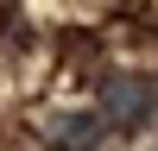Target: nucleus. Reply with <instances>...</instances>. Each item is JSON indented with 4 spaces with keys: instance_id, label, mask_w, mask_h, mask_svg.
<instances>
[{
    "instance_id": "f257e3e1",
    "label": "nucleus",
    "mask_w": 158,
    "mask_h": 151,
    "mask_svg": "<svg viewBox=\"0 0 158 151\" xmlns=\"http://www.w3.org/2000/svg\"><path fill=\"white\" fill-rule=\"evenodd\" d=\"M158 107V88L146 76H101V126H120V132H133V126H146Z\"/></svg>"
},
{
    "instance_id": "f03ea898",
    "label": "nucleus",
    "mask_w": 158,
    "mask_h": 151,
    "mask_svg": "<svg viewBox=\"0 0 158 151\" xmlns=\"http://www.w3.org/2000/svg\"><path fill=\"white\" fill-rule=\"evenodd\" d=\"M101 132H108V126H101L95 113H51V120H44V138L57 151H95Z\"/></svg>"
}]
</instances>
